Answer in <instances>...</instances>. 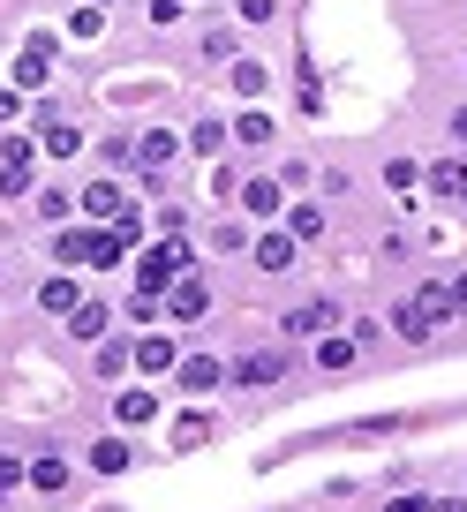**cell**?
<instances>
[{
	"label": "cell",
	"mask_w": 467,
	"mask_h": 512,
	"mask_svg": "<svg viewBox=\"0 0 467 512\" xmlns=\"http://www.w3.org/2000/svg\"><path fill=\"white\" fill-rule=\"evenodd\" d=\"M189 272H196V249H189V241H174V249H144V256H136V279H144V294L174 287V279H189Z\"/></svg>",
	"instance_id": "1"
},
{
	"label": "cell",
	"mask_w": 467,
	"mask_h": 512,
	"mask_svg": "<svg viewBox=\"0 0 467 512\" xmlns=\"http://www.w3.org/2000/svg\"><path fill=\"white\" fill-rule=\"evenodd\" d=\"M279 377H287V354H272V347L226 362V384H242V392H264V384H279Z\"/></svg>",
	"instance_id": "2"
},
{
	"label": "cell",
	"mask_w": 467,
	"mask_h": 512,
	"mask_svg": "<svg viewBox=\"0 0 467 512\" xmlns=\"http://www.w3.org/2000/svg\"><path fill=\"white\" fill-rule=\"evenodd\" d=\"M294 256H302V241L287 234V226H272V234H257L249 241V264H257L264 279H279V272H294Z\"/></svg>",
	"instance_id": "3"
},
{
	"label": "cell",
	"mask_w": 467,
	"mask_h": 512,
	"mask_svg": "<svg viewBox=\"0 0 467 512\" xmlns=\"http://www.w3.org/2000/svg\"><path fill=\"white\" fill-rule=\"evenodd\" d=\"M234 204H242L249 219H279V211H287V181L279 174H249L242 189H234Z\"/></svg>",
	"instance_id": "4"
},
{
	"label": "cell",
	"mask_w": 467,
	"mask_h": 512,
	"mask_svg": "<svg viewBox=\"0 0 467 512\" xmlns=\"http://www.w3.org/2000/svg\"><path fill=\"white\" fill-rule=\"evenodd\" d=\"M174 362H181V339L174 332H144V339H136V354H129L136 377H174Z\"/></svg>",
	"instance_id": "5"
},
{
	"label": "cell",
	"mask_w": 467,
	"mask_h": 512,
	"mask_svg": "<svg viewBox=\"0 0 467 512\" xmlns=\"http://www.w3.org/2000/svg\"><path fill=\"white\" fill-rule=\"evenodd\" d=\"M174 384L189 392V400H204V392H219V384H226V362H219V354H181Z\"/></svg>",
	"instance_id": "6"
},
{
	"label": "cell",
	"mask_w": 467,
	"mask_h": 512,
	"mask_svg": "<svg viewBox=\"0 0 467 512\" xmlns=\"http://www.w3.org/2000/svg\"><path fill=\"white\" fill-rule=\"evenodd\" d=\"M332 324H339V302H324V294H317V302L287 309V317H279V332H287V339H324Z\"/></svg>",
	"instance_id": "7"
},
{
	"label": "cell",
	"mask_w": 467,
	"mask_h": 512,
	"mask_svg": "<svg viewBox=\"0 0 467 512\" xmlns=\"http://www.w3.org/2000/svg\"><path fill=\"white\" fill-rule=\"evenodd\" d=\"M166 317H174V324H204L211 317V287H204V279H174V294H166Z\"/></svg>",
	"instance_id": "8"
},
{
	"label": "cell",
	"mask_w": 467,
	"mask_h": 512,
	"mask_svg": "<svg viewBox=\"0 0 467 512\" xmlns=\"http://www.w3.org/2000/svg\"><path fill=\"white\" fill-rule=\"evenodd\" d=\"M136 159H144V174H159V166L181 159V136L174 128H144V136H136Z\"/></svg>",
	"instance_id": "9"
},
{
	"label": "cell",
	"mask_w": 467,
	"mask_h": 512,
	"mask_svg": "<svg viewBox=\"0 0 467 512\" xmlns=\"http://www.w3.org/2000/svg\"><path fill=\"white\" fill-rule=\"evenodd\" d=\"M272 136H279V121H272V113H264V106H242V113H234V144L264 151V144H272Z\"/></svg>",
	"instance_id": "10"
},
{
	"label": "cell",
	"mask_w": 467,
	"mask_h": 512,
	"mask_svg": "<svg viewBox=\"0 0 467 512\" xmlns=\"http://www.w3.org/2000/svg\"><path fill=\"white\" fill-rule=\"evenodd\" d=\"M422 181H430L445 204H460V196H467V159H437V166H422Z\"/></svg>",
	"instance_id": "11"
},
{
	"label": "cell",
	"mask_w": 467,
	"mask_h": 512,
	"mask_svg": "<svg viewBox=\"0 0 467 512\" xmlns=\"http://www.w3.org/2000/svg\"><path fill=\"white\" fill-rule=\"evenodd\" d=\"M106 324H113L106 302H76L68 309V339H106Z\"/></svg>",
	"instance_id": "12"
},
{
	"label": "cell",
	"mask_w": 467,
	"mask_h": 512,
	"mask_svg": "<svg viewBox=\"0 0 467 512\" xmlns=\"http://www.w3.org/2000/svg\"><path fill=\"white\" fill-rule=\"evenodd\" d=\"M83 211H91V219H121V211H129L121 181H91V189H83Z\"/></svg>",
	"instance_id": "13"
},
{
	"label": "cell",
	"mask_w": 467,
	"mask_h": 512,
	"mask_svg": "<svg viewBox=\"0 0 467 512\" xmlns=\"http://www.w3.org/2000/svg\"><path fill=\"white\" fill-rule=\"evenodd\" d=\"M38 144H46V159H76L83 136H76L68 121H53V113H46V121H38Z\"/></svg>",
	"instance_id": "14"
},
{
	"label": "cell",
	"mask_w": 467,
	"mask_h": 512,
	"mask_svg": "<svg viewBox=\"0 0 467 512\" xmlns=\"http://www.w3.org/2000/svg\"><path fill=\"white\" fill-rule=\"evenodd\" d=\"M226 83H234V91H242L249 106H257V98H264V83H272V68H264V61H226Z\"/></svg>",
	"instance_id": "15"
},
{
	"label": "cell",
	"mask_w": 467,
	"mask_h": 512,
	"mask_svg": "<svg viewBox=\"0 0 467 512\" xmlns=\"http://www.w3.org/2000/svg\"><path fill=\"white\" fill-rule=\"evenodd\" d=\"M385 189L400 196V204H415V189H422V159H385Z\"/></svg>",
	"instance_id": "16"
},
{
	"label": "cell",
	"mask_w": 467,
	"mask_h": 512,
	"mask_svg": "<svg viewBox=\"0 0 467 512\" xmlns=\"http://www.w3.org/2000/svg\"><path fill=\"white\" fill-rule=\"evenodd\" d=\"M91 234H98V226H61V234H53L46 249L61 256V264H83V256H91Z\"/></svg>",
	"instance_id": "17"
},
{
	"label": "cell",
	"mask_w": 467,
	"mask_h": 512,
	"mask_svg": "<svg viewBox=\"0 0 467 512\" xmlns=\"http://www.w3.org/2000/svg\"><path fill=\"white\" fill-rule=\"evenodd\" d=\"M355 362H362L355 339H339V332H324V339H317V369H355Z\"/></svg>",
	"instance_id": "18"
},
{
	"label": "cell",
	"mask_w": 467,
	"mask_h": 512,
	"mask_svg": "<svg viewBox=\"0 0 467 512\" xmlns=\"http://www.w3.org/2000/svg\"><path fill=\"white\" fill-rule=\"evenodd\" d=\"M31 490L38 497H61L68 490V460H53V452H46V460H31Z\"/></svg>",
	"instance_id": "19"
},
{
	"label": "cell",
	"mask_w": 467,
	"mask_h": 512,
	"mask_svg": "<svg viewBox=\"0 0 467 512\" xmlns=\"http://www.w3.org/2000/svg\"><path fill=\"white\" fill-rule=\"evenodd\" d=\"M129 467V437H98L91 445V475H121Z\"/></svg>",
	"instance_id": "20"
},
{
	"label": "cell",
	"mask_w": 467,
	"mask_h": 512,
	"mask_svg": "<svg viewBox=\"0 0 467 512\" xmlns=\"http://www.w3.org/2000/svg\"><path fill=\"white\" fill-rule=\"evenodd\" d=\"M113 415L129 422V430H144V422H159V400H151V392H121V400H113Z\"/></svg>",
	"instance_id": "21"
},
{
	"label": "cell",
	"mask_w": 467,
	"mask_h": 512,
	"mask_svg": "<svg viewBox=\"0 0 467 512\" xmlns=\"http://www.w3.org/2000/svg\"><path fill=\"white\" fill-rule=\"evenodd\" d=\"M76 302H83V294H76V279H46V287H38V309H46V317H68Z\"/></svg>",
	"instance_id": "22"
},
{
	"label": "cell",
	"mask_w": 467,
	"mask_h": 512,
	"mask_svg": "<svg viewBox=\"0 0 467 512\" xmlns=\"http://www.w3.org/2000/svg\"><path fill=\"white\" fill-rule=\"evenodd\" d=\"M392 332L400 339H430V309L422 302H392Z\"/></svg>",
	"instance_id": "23"
},
{
	"label": "cell",
	"mask_w": 467,
	"mask_h": 512,
	"mask_svg": "<svg viewBox=\"0 0 467 512\" xmlns=\"http://www.w3.org/2000/svg\"><path fill=\"white\" fill-rule=\"evenodd\" d=\"M249 241H257V234H249L242 219H219V226H211V249H219V256H242Z\"/></svg>",
	"instance_id": "24"
},
{
	"label": "cell",
	"mask_w": 467,
	"mask_h": 512,
	"mask_svg": "<svg viewBox=\"0 0 467 512\" xmlns=\"http://www.w3.org/2000/svg\"><path fill=\"white\" fill-rule=\"evenodd\" d=\"M53 76V53H38V46H23V61H16V83L23 91H38V83Z\"/></svg>",
	"instance_id": "25"
},
{
	"label": "cell",
	"mask_w": 467,
	"mask_h": 512,
	"mask_svg": "<svg viewBox=\"0 0 467 512\" xmlns=\"http://www.w3.org/2000/svg\"><path fill=\"white\" fill-rule=\"evenodd\" d=\"M287 234H294V241H317V234H324V204H294V211H287Z\"/></svg>",
	"instance_id": "26"
},
{
	"label": "cell",
	"mask_w": 467,
	"mask_h": 512,
	"mask_svg": "<svg viewBox=\"0 0 467 512\" xmlns=\"http://www.w3.org/2000/svg\"><path fill=\"white\" fill-rule=\"evenodd\" d=\"M415 302L430 309V324H437V317H452V287H445V279H422V287H415Z\"/></svg>",
	"instance_id": "27"
},
{
	"label": "cell",
	"mask_w": 467,
	"mask_h": 512,
	"mask_svg": "<svg viewBox=\"0 0 467 512\" xmlns=\"http://www.w3.org/2000/svg\"><path fill=\"white\" fill-rule=\"evenodd\" d=\"M204 437H211V415H204V407H189L181 430H174V445H204Z\"/></svg>",
	"instance_id": "28"
},
{
	"label": "cell",
	"mask_w": 467,
	"mask_h": 512,
	"mask_svg": "<svg viewBox=\"0 0 467 512\" xmlns=\"http://www.w3.org/2000/svg\"><path fill=\"white\" fill-rule=\"evenodd\" d=\"M234 16H242V23H249V31H264V23H272V16H279V0H234Z\"/></svg>",
	"instance_id": "29"
},
{
	"label": "cell",
	"mask_w": 467,
	"mask_h": 512,
	"mask_svg": "<svg viewBox=\"0 0 467 512\" xmlns=\"http://www.w3.org/2000/svg\"><path fill=\"white\" fill-rule=\"evenodd\" d=\"M234 189H242V174H234L226 159H211V196H219V204H234Z\"/></svg>",
	"instance_id": "30"
},
{
	"label": "cell",
	"mask_w": 467,
	"mask_h": 512,
	"mask_svg": "<svg viewBox=\"0 0 467 512\" xmlns=\"http://www.w3.org/2000/svg\"><path fill=\"white\" fill-rule=\"evenodd\" d=\"M204 61H242V46H234V31H204Z\"/></svg>",
	"instance_id": "31"
},
{
	"label": "cell",
	"mask_w": 467,
	"mask_h": 512,
	"mask_svg": "<svg viewBox=\"0 0 467 512\" xmlns=\"http://www.w3.org/2000/svg\"><path fill=\"white\" fill-rule=\"evenodd\" d=\"M121 309H129V324H159V294H144V287H136Z\"/></svg>",
	"instance_id": "32"
},
{
	"label": "cell",
	"mask_w": 467,
	"mask_h": 512,
	"mask_svg": "<svg viewBox=\"0 0 467 512\" xmlns=\"http://www.w3.org/2000/svg\"><path fill=\"white\" fill-rule=\"evenodd\" d=\"M196 151H204V159H219V144H226V128L219 121H196V136H189Z\"/></svg>",
	"instance_id": "33"
},
{
	"label": "cell",
	"mask_w": 467,
	"mask_h": 512,
	"mask_svg": "<svg viewBox=\"0 0 467 512\" xmlns=\"http://www.w3.org/2000/svg\"><path fill=\"white\" fill-rule=\"evenodd\" d=\"M377 512H430V497H422V490H392Z\"/></svg>",
	"instance_id": "34"
},
{
	"label": "cell",
	"mask_w": 467,
	"mask_h": 512,
	"mask_svg": "<svg viewBox=\"0 0 467 512\" xmlns=\"http://www.w3.org/2000/svg\"><path fill=\"white\" fill-rule=\"evenodd\" d=\"M0 196H31V166H0Z\"/></svg>",
	"instance_id": "35"
},
{
	"label": "cell",
	"mask_w": 467,
	"mask_h": 512,
	"mask_svg": "<svg viewBox=\"0 0 467 512\" xmlns=\"http://www.w3.org/2000/svg\"><path fill=\"white\" fill-rule=\"evenodd\" d=\"M98 23H106V8H76V16H68V31H76V38H98Z\"/></svg>",
	"instance_id": "36"
},
{
	"label": "cell",
	"mask_w": 467,
	"mask_h": 512,
	"mask_svg": "<svg viewBox=\"0 0 467 512\" xmlns=\"http://www.w3.org/2000/svg\"><path fill=\"white\" fill-rule=\"evenodd\" d=\"M279 181H287V189H309V181H317V166H309V159H287V166H279Z\"/></svg>",
	"instance_id": "37"
},
{
	"label": "cell",
	"mask_w": 467,
	"mask_h": 512,
	"mask_svg": "<svg viewBox=\"0 0 467 512\" xmlns=\"http://www.w3.org/2000/svg\"><path fill=\"white\" fill-rule=\"evenodd\" d=\"M121 369H129V354H121V347L106 339V347H98V377H121Z\"/></svg>",
	"instance_id": "38"
},
{
	"label": "cell",
	"mask_w": 467,
	"mask_h": 512,
	"mask_svg": "<svg viewBox=\"0 0 467 512\" xmlns=\"http://www.w3.org/2000/svg\"><path fill=\"white\" fill-rule=\"evenodd\" d=\"M38 219L61 226V219H68V196H61V189H46V196H38Z\"/></svg>",
	"instance_id": "39"
},
{
	"label": "cell",
	"mask_w": 467,
	"mask_h": 512,
	"mask_svg": "<svg viewBox=\"0 0 467 512\" xmlns=\"http://www.w3.org/2000/svg\"><path fill=\"white\" fill-rule=\"evenodd\" d=\"M16 482H31V467H23V460H0V497L16 490Z\"/></svg>",
	"instance_id": "40"
},
{
	"label": "cell",
	"mask_w": 467,
	"mask_h": 512,
	"mask_svg": "<svg viewBox=\"0 0 467 512\" xmlns=\"http://www.w3.org/2000/svg\"><path fill=\"white\" fill-rule=\"evenodd\" d=\"M151 23H159V31H166V23H181V0H151Z\"/></svg>",
	"instance_id": "41"
},
{
	"label": "cell",
	"mask_w": 467,
	"mask_h": 512,
	"mask_svg": "<svg viewBox=\"0 0 467 512\" xmlns=\"http://www.w3.org/2000/svg\"><path fill=\"white\" fill-rule=\"evenodd\" d=\"M445 287H452V317H467V272H460V279H445Z\"/></svg>",
	"instance_id": "42"
},
{
	"label": "cell",
	"mask_w": 467,
	"mask_h": 512,
	"mask_svg": "<svg viewBox=\"0 0 467 512\" xmlns=\"http://www.w3.org/2000/svg\"><path fill=\"white\" fill-rule=\"evenodd\" d=\"M452 136H460V144H467V106H452Z\"/></svg>",
	"instance_id": "43"
},
{
	"label": "cell",
	"mask_w": 467,
	"mask_h": 512,
	"mask_svg": "<svg viewBox=\"0 0 467 512\" xmlns=\"http://www.w3.org/2000/svg\"><path fill=\"white\" fill-rule=\"evenodd\" d=\"M430 512H467V497H437V505Z\"/></svg>",
	"instance_id": "44"
},
{
	"label": "cell",
	"mask_w": 467,
	"mask_h": 512,
	"mask_svg": "<svg viewBox=\"0 0 467 512\" xmlns=\"http://www.w3.org/2000/svg\"><path fill=\"white\" fill-rule=\"evenodd\" d=\"M91 8H113V0H91Z\"/></svg>",
	"instance_id": "45"
}]
</instances>
